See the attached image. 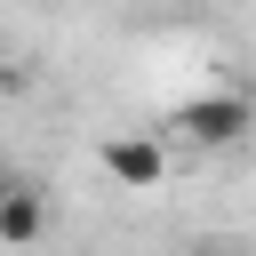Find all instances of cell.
<instances>
[{
    "mask_svg": "<svg viewBox=\"0 0 256 256\" xmlns=\"http://www.w3.org/2000/svg\"><path fill=\"white\" fill-rule=\"evenodd\" d=\"M104 176L128 184V192H152L168 176V144L160 136H104Z\"/></svg>",
    "mask_w": 256,
    "mask_h": 256,
    "instance_id": "cell-2",
    "label": "cell"
},
{
    "mask_svg": "<svg viewBox=\"0 0 256 256\" xmlns=\"http://www.w3.org/2000/svg\"><path fill=\"white\" fill-rule=\"evenodd\" d=\"M0 192H8V168H0Z\"/></svg>",
    "mask_w": 256,
    "mask_h": 256,
    "instance_id": "cell-4",
    "label": "cell"
},
{
    "mask_svg": "<svg viewBox=\"0 0 256 256\" xmlns=\"http://www.w3.org/2000/svg\"><path fill=\"white\" fill-rule=\"evenodd\" d=\"M168 128H176L184 144H200V152H224V144H240V136L256 128V104H248L240 88H208V96L176 104V112H168Z\"/></svg>",
    "mask_w": 256,
    "mask_h": 256,
    "instance_id": "cell-1",
    "label": "cell"
},
{
    "mask_svg": "<svg viewBox=\"0 0 256 256\" xmlns=\"http://www.w3.org/2000/svg\"><path fill=\"white\" fill-rule=\"evenodd\" d=\"M40 232H48L40 184H16V176H8V192H0V248H32Z\"/></svg>",
    "mask_w": 256,
    "mask_h": 256,
    "instance_id": "cell-3",
    "label": "cell"
}]
</instances>
